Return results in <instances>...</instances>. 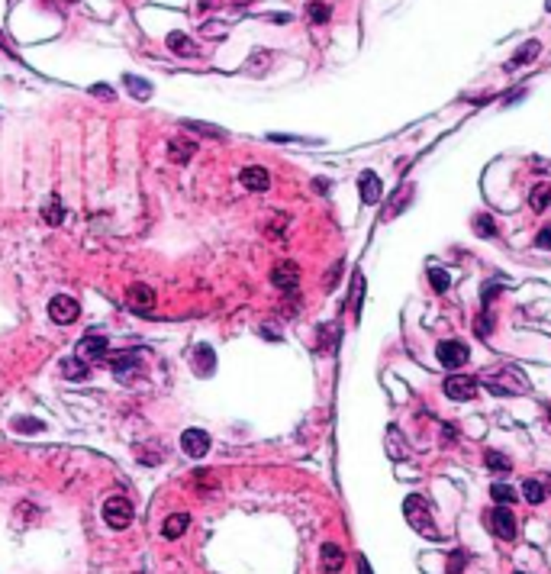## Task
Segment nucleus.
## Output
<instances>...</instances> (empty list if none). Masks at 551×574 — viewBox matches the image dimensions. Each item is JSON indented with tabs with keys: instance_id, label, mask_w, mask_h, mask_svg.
Here are the masks:
<instances>
[{
	"instance_id": "1",
	"label": "nucleus",
	"mask_w": 551,
	"mask_h": 574,
	"mask_svg": "<svg viewBox=\"0 0 551 574\" xmlns=\"http://www.w3.org/2000/svg\"><path fill=\"white\" fill-rule=\"evenodd\" d=\"M480 384H484L490 394H510V397H519V394L532 391L526 375L513 365H500V368H493V371H487V375L480 378Z\"/></svg>"
},
{
	"instance_id": "2",
	"label": "nucleus",
	"mask_w": 551,
	"mask_h": 574,
	"mask_svg": "<svg viewBox=\"0 0 551 574\" xmlns=\"http://www.w3.org/2000/svg\"><path fill=\"white\" fill-rule=\"evenodd\" d=\"M403 513H406V519H409V526L416 529V533H423V536H439V529H435V523H432V516H429V507H426V500L423 497H406V503H403Z\"/></svg>"
},
{
	"instance_id": "3",
	"label": "nucleus",
	"mask_w": 551,
	"mask_h": 574,
	"mask_svg": "<svg viewBox=\"0 0 551 574\" xmlns=\"http://www.w3.org/2000/svg\"><path fill=\"white\" fill-rule=\"evenodd\" d=\"M133 516H135V510L126 497H110L107 503H103V523H107L110 529H129Z\"/></svg>"
},
{
	"instance_id": "4",
	"label": "nucleus",
	"mask_w": 551,
	"mask_h": 574,
	"mask_svg": "<svg viewBox=\"0 0 551 574\" xmlns=\"http://www.w3.org/2000/svg\"><path fill=\"white\" fill-rule=\"evenodd\" d=\"M468 345L458 339H445L439 342V349H435V358H439V365H445L448 371H458L461 365H468Z\"/></svg>"
},
{
	"instance_id": "5",
	"label": "nucleus",
	"mask_w": 551,
	"mask_h": 574,
	"mask_svg": "<svg viewBox=\"0 0 551 574\" xmlns=\"http://www.w3.org/2000/svg\"><path fill=\"white\" fill-rule=\"evenodd\" d=\"M477 387H480V381L471 378V375H448L445 378V384H442L445 397H451V400H474Z\"/></svg>"
},
{
	"instance_id": "6",
	"label": "nucleus",
	"mask_w": 551,
	"mask_h": 574,
	"mask_svg": "<svg viewBox=\"0 0 551 574\" xmlns=\"http://www.w3.org/2000/svg\"><path fill=\"white\" fill-rule=\"evenodd\" d=\"M490 529H493V536H500V539H516V516H513V510L510 507H503V503H497V507L490 510Z\"/></svg>"
},
{
	"instance_id": "7",
	"label": "nucleus",
	"mask_w": 551,
	"mask_h": 574,
	"mask_svg": "<svg viewBox=\"0 0 551 574\" xmlns=\"http://www.w3.org/2000/svg\"><path fill=\"white\" fill-rule=\"evenodd\" d=\"M78 313H81V307H78V300H75V297H68V294H59V297H52V300H49V317L55 320L59 326L75 323Z\"/></svg>"
},
{
	"instance_id": "8",
	"label": "nucleus",
	"mask_w": 551,
	"mask_h": 574,
	"mask_svg": "<svg viewBox=\"0 0 551 574\" xmlns=\"http://www.w3.org/2000/svg\"><path fill=\"white\" fill-rule=\"evenodd\" d=\"M271 284L281 287L284 294L297 291V284H300V268H297V261H277V265L271 268Z\"/></svg>"
},
{
	"instance_id": "9",
	"label": "nucleus",
	"mask_w": 551,
	"mask_h": 574,
	"mask_svg": "<svg viewBox=\"0 0 551 574\" xmlns=\"http://www.w3.org/2000/svg\"><path fill=\"white\" fill-rule=\"evenodd\" d=\"M110 371L117 375V381H133L139 371H142V358L135 355V352H123V355H113V361H110Z\"/></svg>"
},
{
	"instance_id": "10",
	"label": "nucleus",
	"mask_w": 551,
	"mask_h": 574,
	"mask_svg": "<svg viewBox=\"0 0 551 574\" xmlns=\"http://www.w3.org/2000/svg\"><path fill=\"white\" fill-rule=\"evenodd\" d=\"M126 303H129V310L149 317V310L155 307V291H152L149 284H133V287L126 291Z\"/></svg>"
},
{
	"instance_id": "11",
	"label": "nucleus",
	"mask_w": 551,
	"mask_h": 574,
	"mask_svg": "<svg viewBox=\"0 0 551 574\" xmlns=\"http://www.w3.org/2000/svg\"><path fill=\"white\" fill-rule=\"evenodd\" d=\"M181 449H184V455L203 458L210 452V436L203 429H187V433H181Z\"/></svg>"
},
{
	"instance_id": "12",
	"label": "nucleus",
	"mask_w": 551,
	"mask_h": 574,
	"mask_svg": "<svg viewBox=\"0 0 551 574\" xmlns=\"http://www.w3.org/2000/svg\"><path fill=\"white\" fill-rule=\"evenodd\" d=\"M239 184H242L245 191H267L271 187V175H267V168L261 165H249L242 168V175H239Z\"/></svg>"
},
{
	"instance_id": "13",
	"label": "nucleus",
	"mask_w": 551,
	"mask_h": 574,
	"mask_svg": "<svg viewBox=\"0 0 551 574\" xmlns=\"http://www.w3.org/2000/svg\"><path fill=\"white\" fill-rule=\"evenodd\" d=\"M193 155H197V142L187 139V136H175V139L168 142V159L175 162V165H187Z\"/></svg>"
},
{
	"instance_id": "14",
	"label": "nucleus",
	"mask_w": 551,
	"mask_h": 574,
	"mask_svg": "<svg viewBox=\"0 0 551 574\" xmlns=\"http://www.w3.org/2000/svg\"><path fill=\"white\" fill-rule=\"evenodd\" d=\"M358 191H361V200H365L367 207H374L377 200H381V178L374 171H365L358 178Z\"/></svg>"
},
{
	"instance_id": "15",
	"label": "nucleus",
	"mask_w": 551,
	"mask_h": 574,
	"mask_svg": "<svg viewBox=\"0 0 551 574\" xmlns=\"http://www.w3.org/2000/svg\"><path fill=\"white\" fill-rule=\"evenodd\" d=\"M193 368H197L200 378H210L216 371V352L210 349V345H197V349H193Z\"/></svg>"
},
{
	"instance_id": "16",
	"label": "nucleus",
	"mask_w": 551,
	"mask_h": 574,
	"mask_svg": "<svg viewBox=\"0 0 551 574\" xmlns=\"http://www.w3.org/2000/svg\"><path fill=\"white\" fill-rule=\"evenodd\" d=\"M319 561H323V571L335 574V571H342V565H345V552L335 542H326L323 552H319Z\"/></svg>"
},
{
	"instance_id": "17",
	"label": "nucleus",
	"mask_w": 551,
	"mask_h": 574,
	"mask_svg": "<svg viewBox=\"0 0 551 574\" xmlns=\"http://www.w3.org/2000/svg\"><path fill=\"white\" fill-rule=\"evenodd\" d=\"M187 526H191V516L187 513H171L165 523H161V536H165V539H181V536L187 533Z\"/></svg>"
},
{
	"instance_id": "18",
	"label": "nucleus",
	"mask_w": 551,
	"mask_h": 574,
	"mask_svg": "<svg viewBox=\"0 0 551 574\" xmlns=\"http://www.w3.org/2000/svg\"><path fill=\"white\" fill-rule=\"evenodd\" d=\"M168 49L175 52V55H184V59L200 55V49L193 45V39H191V36H184V33H171V36H168Z\"/></svg>"
},
{
	"instance_id": "19",
	"label": "nucleus",
	"mask_w": 551,
	"mask_h": 574,
	"mask_svg": "<svg viewBox=\"0 0 551 574\" xmlns=\"http://www.w3.org/2000/svg\"><path fill=\"white\" fill-rule=\"evenodd\" d=\"M61 375H65L68 381H84V378L91 375V368H87V361H84L81 355H78V358H65V361H61Z\"/></svg>"
},
{
	"instance_id": "20",
	"label": "nucleus",
	"mask_w": 551,
	"mask_h": 574,
	"mask_svg": "<svg viewBox=\"0 0 551 574\" xmlns=\"http://www.w3.org/2000/svg\"><path fill=\"white\" fill-rule=\"evenodd\" d=\"M42 220H45L49 226H59L61 220H65V207H61V200L55 197V194L42 203Z\"/></svg>"
},
{
	"instance_id": "21",
	"label": "nucleus",
	"mask_w": 551,
	"mask_h": 574,
	"mask_svg": "<svg viewBox=\"0 0 551 574\" xmlns=\"http://www.w3.org/2000/svg\"><path fill=\"white\" fill-rule=\"evenodd\" d=\"M123 84H126V91L133 94L135 100H149V97H152V84H149V81H142V78L126 75V78H123Z\"/></svg>"
},
{
	"instance_id": "22",
	"label": "nucleus",
	"mask_w": 551,
	"mask_h": 574,
	"mask_svg": "<svg viewBox=\"0 0 551 574\" xmlns=\"http://www.w3.org/2000/svg\"><path fill=\"white\" fill-rule=\"evenodd\" d=\"M538 52H542V42L529 39L526 45H522V49H519L516 55H513V59H510V68H519V65H526V62H532L535 55H538Z\"/></svg>"
},
{
	"instance_id": "23",
	"label": "nucleus",
	"mask_w": 551,
	"mask_h": 574,
	"mask_svg": "<svg viewBox=\"0 0 551 574\" xmlns=\"http://www.w3.org/2000/svg\"><path fill=\"white\" fill-rule=\"evenodd\" d=\"M103 352H107V339L101 336H87L81 342V358H103Z\"/></svg>"
},
{
	"instance_id": "24",
	"label": "nucleus",
	"mask_w": 551,
	"mask_h": 574,
	"mask_svg": "<svg viewBox=\"0 0 551 574\" xmlns=\"http://www.w3.org/2000/svg\"><path fill=\"white\" fill-rule=\"evenodd\" d=\"M484 465L490 468V471H497V475H506V471H510V468H513V461H510V458H506V455H503V452L490 449V452H487V455H484Z\"/></svg>"
},
{
	"instance_id": "25",
	"label": "nucleus",
	"mask_w": 551,
	"mask_h": 574,
	"mask_svg": "<svg viewBox=\"0 0 551 574\" xmlns=\"http://www.w3.org/2000/svg\"><path fill=\"white\" fill-rule=\"evenodd\" d=\"M529 203H532V210H548V203H551V184H535L532 194H529Z\"/></svg>"
},
{
	"instance_id": "26",
	"label": "nucleus",
	"mask_w": 551,
	"mask_h": 574,
	"mask_svg": "<svg viewBox=\"0 0 551 574\" xmlns=\"http://www.w3.org/2000/svg\"><path fill=\"white\" fill-rule=\"evenodd\" d=\"M335 345H339V326L326 323V326H319V349H326L332 352Z\"/></svg>"
},
{
	"instance_id": "27",
	"label": "nucleus",
	"mask_w": 551,
	"mask_h": 574,
	"mask_svg": "<svg viewBox=\"0 0 551 574\" xmlns=\"http://www.w3.org/2000/svg\"><path fill=\"white\" fill-rule=\"evenodd\" d=\"M545 494H548V491H545V484H542V481H535V478H529V481L522 484V497H526L529 503H542Z\"/></svg>"
},
{
	"instance_id": "28",
	"label": "nucleus",
	"mask_w": 551,
	"mask_h": 574,
	"mask_svg": "<svg viewBox=\"0 0 551 574\" xmlns=\"http://www.w3.org/2000/svg\"><path fill=\"white\" fill-rule=\"evenodd\" d=\"M307 17L313 20V23H326V20L332 17V10H329V3H323V0H313V3H307Z\"/></svg>"
},
{
	"instance_id": "29",
	"label": "nucleus",
	"mask_w": 551,
	"mask_h": 574,
	"mask_svg": "<svg viewBox=\"0 0 551 574\" xmlns=\"http://www.w3.org/2000/svg\"><path fill=\"white\" fill-rule=\"evenodd\" d=\"M490 497L497 500V503H503V507H510L513 500H516V491H513L510 484H493V487H490Z\"/></svg>"
},
{
	"instance_id": "30",
	"label": "nucleus",
	"mask_w": 551,
	"mask_h": 574,
	"mask_svg": "<svg viewBox=\"0 0 551 574\" xmlns=\"http://www.w3.org/2000/svg\"><path fill=\"white\" fill-rule=\"evenodd\" d=\"M429 281H432L435 294H445V291H448V287H451L448 271H442V268H429Z\"/></svg>"
},
{
	"instance_id": "31",
	"label": "nucleus",
	"mask_w": 551,
	"mask_h": 574,
	"mask_svg": "<svg viewBox=\"0 0 551 574\" xmlns=\"http://www.w3.org/2000/svg\"><path fill=\"white\" fill-rule=\"evenodd\" d=\"M474 229H477L480 236H484V239H493V236H497V223H493V220L487 217V213H480V217L474 220Z\"/></svg>"
},
{
	"instance_id": "32",
	"label": "nucleus",
	"mask_w": 551,
	"mask_h": 574,
	"mask_svg": "<svg viewBox=\"0 0 551 574\" xmlns=\"http://www.w3.org/2000/svg\"><path fill=\"white\" fill-rule=\"evenodd\" d=\"M490 329H493V317H490V310L484 307V313H480V317L474 320V333L480 336V339H484V336H490Z\"/></svg>"
},
{
	"instance_id": "33",
	"label": "nucleus",
	"mask_w": 551,
	"mask_h": 574,
	"mask_svg": "<svg viewBox=\"0 0 551 574\" xmlns=\"http://www.w3.org/2000/svg\"><path fill=\"white\" fill-rule=\"evenodd\" d=\"M361 297H365V278L355 275V297H351V313L358 317V310H361Z\"/></svg>"
},
{
	"instance_id": "34",
	"label": "nucleus",
	"mask_w": 551,
	"mask_h": 574,
	"mask_svg": "<svg viewBox=\"0 0 551 574\" xmlns=\"http://www.w3.org/2000/svg\"><path fill=\"white\" fill-rule=\"evenodd\" d=\"M187 129H197V133H207V136H213V139H223V129L219 126H207V123H193V120H187Z\"/></svg>"
},
{
	"instance_id": "35",
	"label": "nucleus",
	"mask_w": 551,
	"mask_h": 574,
	"mask_svg": "<svg viewBox=\"0 0 551 574\" xmlns=\"http://www.w3.org/2000/svg\"><path fill=\"white\" fill-rule=\"evenodd\" d=\"M13 429H17V433H42L45 426H42L39 419H17V423H13Z\"/></svg>"
},
{
	"instance_id": "36",
	"label": "nucleus",
	"mask_w": 551,
	"mask_h": 574,
	"mask_svg": "<svg viewBox=\"0 0 551 574\" xmlns=\"http://www.w3.org/2000/svg\"><path fill=\"white\" fill-rule=\"evenodd\" d=\"M464 565H468V555H464V552H455V555L448 558V574H461Z\"/></svg>"
},
{
	"instance_id": "37",
	"label": "nucleus",
	"mask_w": 551,
	"mask_h": 574,
	"mask_svg": "<svg viewBox=\"0 0 551 574\" xmlns=\"http://www.w3.org/2000/svg\"><path fill=\"white\" fill-rule=\"evenodd\" d=\"M91 94H94V97H101V100H113V97H117V94H113V87H107V84H94Z\"/></svg>"
},
{
	"instance_id": "38",
	"label": "nucleus",
	"mask_w": 551,
	"mask_h": 574,
	"mask_svg": "<svg viewBox=\"0 0 551 574\" xmlns=\"http://www.w3.org/2000/svg\"><path fill=\"white\" fill-rule=\"evenodd\" d=\"M535 245H538V249H551V223L545 226L542 233H538V239H535Z\"/></svg>"
},
{
	"instance_id": "39",
	"label": "nucleus",
	"mask_w": 551,
	"mask_h": 574,
	"mask_svg": "<svg viewBox=\"0 0 551 574\" xmlns=\"http://www.w3.org/2000/svg\"><path fill=\"white\" fill-rule=\"evenodd\" d=\"M497 291H500V284H487V291H484V307H490V300L497 297Z\"/></svg>"
},
{
	"instance_id": "40",
	"label": "nucleus",
	"mask_w": 551,
	"mask_h": 574,
	"mask_svg": "<svg viewBox=\"0 0 551 574\" xmlns=\"http://www.w3.org/2000/svg\"><path fill=\"white\" fill-rule=\"evenodd\" d=\"M358 574H371V565H367V558H358Z\"/></svg>"
},
{
	"instance_id": "41",
	"label": "nucleus",
	"mask_w": 551,
	"mask_h": 574,
	"mask_svg": "<svg viewBox=\"0 0 551 574\" xmlns=\"http://www.w3.org/2000/svg\"><path fill=\"white\" fill-rule=\"evenodd\" d=\"M207 7H216V0H200V10H207Z\"/></svg>"
},
{
	"instance_id": "42",
	"label": "nucleus",
	"mask_w": 551,
	"mask_h": 574,
	"mask_svg": "<svg viewBox=\"0 0 551 574\" xmlns=\"http://www.w3.org/2000/svg\"><path fill=\"white\" fill-rule=\"evenodd\" d=\"M545 10H551V0H545Z\"/></svg>"
},
{
	"instance_id": "43",
	"label": "nucleus",
	"mask_w": 551,
	"mask_h": 574,
	"mask_svg": "<svg viewBox=\"0 0 551 574\" xmlns=\"http://www.w3.org/2000/svg\"><path fill=\"white\" fill-rule=\"evenodd\" d=\"M516 574H522V571H516Z\"/></svg>"
}]
</instances>
